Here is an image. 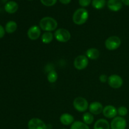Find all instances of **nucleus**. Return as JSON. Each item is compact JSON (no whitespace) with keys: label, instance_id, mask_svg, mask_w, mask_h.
Returning a JSON list of instances; mask_svg holds the SVG:
<instances>
[{"label":"nucleus","instance_id":"obj_15","mask_svg":"<svg viewBox=\"0 0 129 129\" xmlns=\"http://www.w3.org/2000/svg\"><path fill=\"white\" fill-rule=\"evenodd\" d=\"M18 9V5L13 1H8L6 3L5 6V10L8 13H15L17 11Z\"/></svg>","mask_w":129,"mask_h":129},{"label":"nucleus","instance_id":"obj_18","mask_svg":"<svg viewBox=\"0 0 129 129\" xmlns=\"http://www.w3.org/2000/svg\"><path fill=\"white\" fill-rule=\"evenodd\" d=\"M17 23L15 21H9L5 25V31L8 34H12L17 29Z\"/></svg>","mask_w":129,"mask_h":129},{"label":"nucleus","instance_id":"obj_27","mask_svg":"<svg viewBox=\"0 0 129 129\" xmlns=\"http://www.w3.org/2000/svg\"><path fill=\"white\" fill-rule=\"evenodd\" d=\"M108 77L107 76V75L105 74H102V75L100 76L99 79L102 83H106L107 81H108Z\"/></svg>","mask_w":129,"mask_h":129},{"label":"nucleus","instance_id":"obj_2","mask_svg":"<svg viewBox=\"0 0 129 129\" xmlns=\"http://www.w3.org/2000/svg\"><path fill=\"white\" fill-rule=\"evenodd\" d=\"M89 14L88 11L84 8H79L76 10L73 16V22L78 25H81L85 23L88 19Z\"/></svg>","mask_w":129,"mask_h":129},{"label":"nucleus","instance_id":"obj_17","mask_svg":"<svg viewBox=\"0 0 129 129\" xmlns=\"http://www.w3.org/2000/svg\"><path fill=\"white\" fill-rule=\"evenodd\" d=\"M86 56L91 60H96L100 57V51L96 48H91L87 50Z\"/></svg>","mask_w":129,"mask_h":129},{"label":"nucleus","instance_id":"obj_3","mask_svg":"<svg viewBox=\"0 0 129 129\" xmlns=\"http://www.w3.org/2000/svg\"><path fill=\"white\" fill-rule=\"evenodd\" d=\"M74 108L79 112H84L89 108V104L86 99L83 97H77L73 102Z\"/></svg>","mask_w":129,"mask_h":129},{"label":"nucleus","instance_id":"obj_26","mask_svg":"<svg viewBox=\"0 0 129 129\" xmlns=\"http://www.w3.org/2000/svg\"><path fill=\"white\" fill-rule=\"evenodd\" d=\"M91 2V0H79V4L82 7H86L89 6Z\"/></svg>","mask_w":129,"mask_h":129},{"label":"nucleus","instance_id":"obj_29","mask_svg":"<svg viewBox=\"0 0 129 129\" xmlns=\"http://www.w3.org/2000/svg\"><path fill=\"white\" fill-rule=\"evenodd\" d=\"M59 1L64 5H68L71 1V0H59Z\"/></svg>","mask_w":129,"mask_h":129},{"label":"nucleus","instance_id":"obj_1","mask_svg":"<svg viewBox=\"0 0 129 129\" xmlns=\"http://www.w3.org/2000/svg\"><path fill=\"white\" fill-rule=\"evenodd\" d=\"M40 28L45 31H54L57 28V22L54 18L49 16L44 17L40 20L39 22Z\"/></svg>","mask_w":129,"mask_h":129},{"label":"nucleus","instance_id":"obj_23","mask_svg":"<svg viewBox=\"0 0 129 129\" xmlns=\"http://www.w3.org/2000/svg\"><path fill=\"white\" fill-rule=\"evenodd\" d=\"M105 0H93L92 1V5L93 8L97 10H100L103 8L105 6Z\"/></svg>","mask_w":129,"mask_h":129},{"label":"nucleus","instance_id":"obj_11","mask_svg":"<svg viewBox=\"0 0 129 129\" xmlns=\"http://www.w3.org/2000/svg\"><path fill=\"white\" fill-rule=\"evenodd\" d=\"M117 113V109L113 105H107L103 108V114L107 118H114Z\"/></svg>","mask_w":129,"mask_h":129},{"label":"nucleus","instance_id":"obj_20","mask_svg":"<svg viewBox=\"0 0 129 129\" xmlns=\"http://www.w3.org/2000/svg\"><path fill=\"white\" fill-rule=\"evenodd\" d=\"M83 120L86 125L91 124L94 121V116L90 112H86L83 115Z\"/></svg>","mask_w":129,"mask_h":129},{"label":"nucleus","instance_id":"obj_10","mask_svg":"<svg viewBox=\"0 0 129 129\" xmlns=\"http://www.w3.org/2000/svg\"><path fill=\"white\" fill-rule=\"evenodd\" d=\"M41 31L40 28L37 25H34L28 29L27 31V36L30 40H36L40 37Z\"/></svg>","mask_w":129,"mask_h":129},{"label":"nucleus","instance_id":"obj_21","mask_svg":"<svg viewBox=\"0 0 129 129\" xmlns=\"http://www.w3.org/2000/svg\"><path fill=\"white\" fill-rule=\"evenodd\" d=\"M70 129H89L88 125L80 121H75L71 126Z\"/></svg>","mask_w":129,"mask_h":129},{"label":"nucleus","instance_id":"obj_9","mask_svg":"<svg viewBox=\"0 0 129 129\" xmlns=\"http://www.w3.org/2000/svg\"><path fill=\"white\" fill-rule=\"evenodd\" d=\"M28 128V129H47V125L41 119L33 118L29 120Z\"/></svg>","mask_w":129,"mask_h":129},{"label":"nucleus","instance_id":"obj_19","mask_svg":"<svg viewBox=\"0 0 129 129\" xmlns=\"http://www.w3.org/2000/svg\"><path fill=\"white\" fill-rule=\"evenodd\" d=\"M53 39H54V35L50 31H46L42 35V41L44 44H49L52 41Z\"/></svg>","mask_w":129,"mask_h":129},{"label":"nucleus","instance_id":"obj_6","mask_svg":"<svg viewBox=\"0 0 129 129\" xmlns=\"http://www.w3.org/2000/svg\"><path fill=\"white\" fill-rule=\"evenodd\" d=\"M89 64L88 58L86 55H81L77 57L74 61V66L78 70H83Z\"/></svg>","mask_w":129,"mask_h":129},{"label":"nucleus","instance_id":"obj_13","mask_svg":"<svg viewBox=\"0 0 129 129\" xmlns=\"http://www.w3.org/2000/svg\"><path fill=\"white\" fill-rule=\"evenodd\" d=\"M122 3L121 0H108L107 3L108 8L113 11H118L122 8Z\"/></svg>","mask_w":129,"mask_h":129},{"label":"nucleus","instance_id":"obj_25","mask_svg":"<svg viewBox=\"0 0 129 129\" xmlns=\"http://www.w3.org/2000/svg\"><path fill=\"white\" fill-rule=\"evenodd\" d=\"M57 0H40L42 3L46 6H54Z\"/></svg>","mask_w":129,"mask_h":129},{"label":"nucleus","instance_id":"obj_28","mask_svg":"<svg viewBox=\"0 0 129 129\" xmlns=\"http://www.w3.org/2000/svg\"><path fill=\"white\" fill-rule=\"evenodd\" d=\"M5 32H6L5 29L3 27L2 25H0V39H1V38H3L5 36Z\"/></svg>","mask_w":129,"mask_h":129},{"label":"nucleus","instance_id":"obj_5","mask_svg":"<svg viewBox=\"0 0 129 129\" xmlns=\"http://www.w3.org/2000/svg\"><path fill=\"white\" fill-rule=\"evenodd\" d=\"M54 37L58 42H67L71 39V34L68 30L65 28H59L55 30Z\"/></svg>","mask_w":129,"mask_h":129},{"label":"nucleus","instance_id":"obj_30","mask_svg":"<svg viewBox=\"0 0 129 129\" xmlns=\"http://www.w3.org/2000/svg\"><path fill=\"white\" fill-rule=\"evenodd\" d=\"M122 3L125 5L126 6H129V0H121Z\"/></svg>","mask_w":129,"mask_h":129},{"label":"nucleus","instance_id":"obj_12","mask_svg":"<svg viewBox=\"0 0 129 129\" xmlns=\"http://www.w3.org/2000/svg\"><path fill=\"white\" fill-rule=\"evenodd\" d=\"M103 107L101 103L98 102H92L89 105V110L93 115H99L103 112Z\"/></svg>","mask_w":129,"mask_h":129},{"label":"nucleus","instance_id":"obj_8","mask_svg":"<svg viewBox=\"0 0 129 129\" xmlns=\"http://www.w3.org/2000/svg\"><path fill=\"white\" fill-rule=\"evenodd\" d=\"M127 122L123 117H116L112 120L110 123L111 129H125Z\"/></svg>","mask_w":129,"mask_h":129},{"label":"nucleus","instance_id":"obj_14","mask_svg":"<svg viewBox=\"0 0 129 129\" xmlns=\"http://www.w3.org/2000/svg\"><path fill=\"white\" fill-rule=\"evenodd\" d=\"M60 122L64 125H70L74 122V117L69 113H63L60 117Z\"/></svg>","mask_w":129,"mask_h":129},{"label":"nucleus","instance_id":"obj_24","mask_svg":"<svg viewBox=\"0 0 129 129\" xmlns=\"http://www.w3.org/2000/svg\"><path fill=\"white\" fill-rule=\"evenodd\" d=\"M117 112H118V114L119 115L120 117H123L127 115V113H128V109H127L125 107L122 106V107H119V108L117 109Z\"/></svg>","mask_w":129,"mask_h":129},{"label":"nucleus","instance_id":"obj_4","mask_svg":"<svg viewBox=\"0 0 129 129\" xmlns=\"http://www.w3.org/2000/svg\"><path fill=\"white\" fill-rule=\"evenodd\" d=\"M105 45L108 50H115L120 46L121 40L117 36H111L106 40Z\"/></svg>","mask_w":129,"mask_h":129},{"label":"nucleus","instance_id":"obj_16","mask_svg":"<svg viewBox=\"0 0 129 129\" xmlns=\"http://www.w3.org/2000/svg\"><path fill=\"white\" fill-rule=\"evenodd\" d=\"M94 129H110V125L107 120L101 118L95 122Z\"/></svg>","mask_w":129,"mask_h":129},{"label":"nucleus","instance_id":"obj_22","mask_svg":"<svg viewBox=\"0 0 129 129\" xmlns=\"http://www.w3.org/2000/svg\"><path fill=\"white\" fill-rule=\"evenodd\" d=\"M58 74L56 71L54 70H51L47 75V80L49 83H54L57 80Z\"/></svg>","mask_w":129,"mask_h":129},{"label":"nucleus","instance_id":"obj_7","mask_svg":"<svg viewBox=\"0 0 129 129\" xmlns=\"http://www.w3.org/2000/svg\"><path fill=\"white\" fill-rule=\"evenodd\" d=\"M108 85L114 89H118L123 85V79L117 74H112L108 78Z\"/></svg>","mask_w":129,"mask_h":129},{"label":"nucleus","instance_id":"obj_31","mask_svg":"<svg viewBox=\"0 0 129 129\" xmlns=\"http://www.w3.org/2000/svg\"><path fill=\"white\" fill-rule=\"evenodd\" d=\"M62 129H66V128H62Z\"/></svg>","mask_w":129,"mask_h":129}]
</instances>
